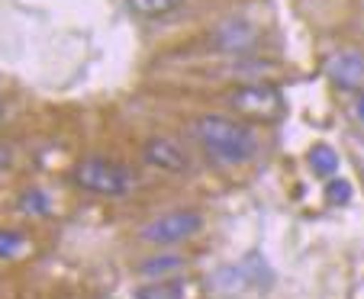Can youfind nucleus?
<instances>
[{
  "instance_id": "2",
  "label": "nucleus",
  "mask_w": 364,
  "mask_h": 299,
  "mask_svg": "<svg viewBox=\"0 0 364 299\" xmlns=\"http://www.w3.org/2000/svg\"><path fill=\"white\" fill-rule=\"evenodd\" d=\"M75 184L87 193H97V197H123V193L132 190L136 177H132L129 168H123L119 161H110V158H84L75 168Z\"/></svg>"
},
{
  "instance_id": "14",
  "label": "nucleus",
  "mask_w": 364,
  "mask_h": 299,
  "mask_svg": "<svg viewBox=\"0 0 364 299\" xmlns=\"http://www.w3.org/2000/svg\"><path fill=\"white\" fill-rule=\"evenodd\" d=\"M326 200H329L332 206H345L351 200V184L348 180H329V187H326Z\"/></svg>"
},
{
  "instance_id": "5",
  "label": "nucleus",
  "mask_w": 364,
  "mask_h": 299,
  "mask_svg": "<svg viewBox=\"0 0 364 299\" xmlns=\"http://www.w3.org/2000/svg\"><path fill=\"white\" fill-rule=\"evenodd\" d=\"M326 75L342 90H361L364 87V55L358 52H338L326 62Z\"/></svg>"
},
{
  "instance_id": "3",
  "label": "nucleus",
  "mask_w": 364,
  "mask_h": 299,
  "mask_svg": "<svg viewBox=\"0 0 364 299\" xmlns=\"http://www.w3.org/2000/svg\"><path fill=\"white\" fill-rule=\"evenodd\" d=\"M229 107L242 116V119H255V123H274L284 116V97L277 87L262 81L242 84L229 94Z\"/></svg>"
},
{
  "instance_id": "9",
  "label": "nucleus",
  "mask_w": 364,
  "mask_h": 299,
  "mask_svg": "<svg viewBox=\"0 0 364 299\" xmlns=\"http://www.w3.org/2000/svg\"><path fill=\"white\" fill-rule=\"evenodd\" d=\"M306 161H309V168H313V174H319V177L338 174V155H336V148H329V145H313Z\"/></svg>"
},
{
  "instance_id": "8",
  "label": "nucleus",
  "mask_w": 364,
  "mask_h": 299,
  "mask_svg": "<svg viewBox=\"0 0 364 299\" xmlns=\"http://www.w3.org/2000/svg\"><path fill=\"white\" fill-rule=\"evenodd\" d=\"M184 280H155L132 290V299H184Z\"/></svg>"
},
{
  "instance_id": "12",
  "label": "nucleus",
  "mask_w": 364,
  "mask_h": 299,
  "mask_svg": "<svg viewBox=\"0 0 364 299\" xmlns=\"http://www.w3.org/2000/svg\"><path fill=\"white\" fill-rule=\"evenodd\" d=\"M181 0H129V7L136 10L139 16H165L178 7Z\"/></svg>"
},
{
  "instance_id": "11",
  "label": "nucleus",
  "mask_w": 364,
  "mask_h": 299,
  "mask_svg": "<svg viewBox=\"0 0 364 299\" xmlns=\"http://www.w3.org/2000/svg\"><path fill=\"white\" fill-rule=\"evenodd\" d=\"M184 267V258H174V254H165V258H151V261H145V264H139V273L142 277H168V273H174V271H181Z\"/></svg>"
},
{
  "instance_id": "6",
  "label": "nucleus",
  "mask_w": 364,
  "mask_h": 299,
  "mask_svg": "<svg viewBox=\"0 0 364 299\" xmlns=\"http://www.w3.org/2000/svg\"><path fill=\"white\" fill-rule=\"evenodd\" d=\"M142 155L151 168H159V170H171V174H178V170L187 168V151L168 136L149 138V142L142 145Z\"/></svg>"
},
{
  "instance_id": "1",
  "label": "nucleus",
  "mask_w": 364,
  "mask_h": 299,
  "mask_svg": "<svg viewBox=\"0 0 364 299\" xmlns=\"http://www.w3.org/2000/svg\"><path fill=\"white\" fill-rule=\"evenodd\" d=\"M200 145L206 148V155H213L223 164H242L248 158H255L258 151V138L248 129L245 123L232 119V116H220V113H206L193 123Z\"/></svg>"
},
{
  "instance_id": "15",
  "label": "nucleus",
  "mask_w": 364,
  "mask_h": 299,
  "mask_svg": "<svg viewBox=\"0 0 364 299\" xmlns=\"http://www.w3.org/2000/svg\"><path fill=\"white\" fill-rule=\"evenodd\" d=\"M14 164V145L10 142H0V170Z\"/></svg>"
},
{
  "instance_id": "10",
  "label": "nucleus",
  "mask_w": 364,
  "mask_h": 299,
  "mask_svg": "<svg viewBox=\"0 0 364 299\" xmlns=\"http://www.w3.org/2000/svg\"><path fill=\"white\" fill-rule=\"evenodd\" d=\"M29 251V238L20 235L14 229H0V261H14L23 258Z\"/></svg>"
},
{
  "instance_id": "17",
  "label": "nucleus",
  "mask_w": 364,
  "mask_h": 299,
  "mask_svg": "<svg viewBox=\"0 0 364 299\" xmlns=\"http://www.w3.org/2000/svg\"><path fill=\"white\" fill-rule=\"evenodd\" d=\"M0 119H4V107H0Z\"/></svg>"
},
{
  "instance_id": "13",
  "label": "nucleus",
  "mask_w": 364,
  "mask_h": 299,
  "mask_svg": "<svg viewBox=\"0 0 364 299\" xmlns=\"http://www.w3.org/2000/svg\"><path fill=\"white\" fill-rule=\"evenodd\" d=\"M20 210L26 212V216H46V212L52 210V203H48V197L42 190H26L20 197Z\"/></svg>"
},
{
  "instance_id": "16",
  "label": "nucleus",
  "mask_w": 364,
  "mask_h": 299,
  "mask_svg": "<svg viewBox=\"0 0 364 299\" xmlns=\"http://www.w3.org/2000/svg\"><path fill=\"white\" fill-rule=\"evenodd\" d=\"M351 113H355L358 123H364V94L355 97V103H351Z\"/></svg>"
},
{
  "instance_id": "7",
  "label": "nucleus",
  "mask_w": 364,
  "mask_h": 299,
  "mask_svg": "<svg viewBox=\"0 0 364 299\" xmlns=\"http://www.w3.org/2000/svg\"><path fill=\"white\" fill-rule=\"evenodd\" d=\"M213 42L223 52H248V48H255V42H258V29L248 20L232 16V20H223L220 26L213 29Z\"/></svg>"
},
{
  "instance_id": "4",
  "label": "nucleus",
  "mask_w": 364,
  "mask_h": 299,
  "mask_svg": "<svg viewBox=\"0 0 364 299\" xmlns=\"http://www.w3.org/2000/svg\"><path fill=\"white\" fill-rule=\"evenodd\" d=\"M203 229V216L193 210H174L165 212V216L151 219L142 229V238L151 241V245H178V241H187L197 232Z\"/></svg>"
}]
</instances>
